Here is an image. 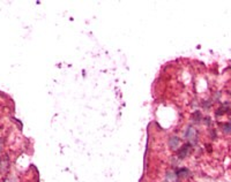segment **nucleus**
<instances>
[{"mask_svg": "<svg viewBox=\"0 0 231 182\" xmlns=\"http://www.w3.org/2000/svg\"><path fill=\"white\" fill-rule=\"evenodd\" d=\"M8 166H9V160H8L7 156H4L2 158H0V171L6 172Z\"/></svg>", "mask_w": 231, "mask_h": 182, "instance_id": "obj_2", "label": "nucleus"}, {"mask_svg": "<svg viewBox=\"0 0 231 182\" xmlns=\"http://www.w3.org/2000/svg\"><path fill=\"white\" fill-rule=\"evenodd\" d=\"M194 135H195V129H194L193 127L189 126V128L186 129V132H185V137L189 138V140H191V138L194 137Z\"/></svg>", "mask_w": 231, "mask_h": 182, "instance_id": "obj_4", "label": "nucleus"}, {"mask_svg": "<svg viewBox=\"0 0 231 182\" xmlns=\"http://www.w3.org/2000/svg\"><path fill=\"white\" fill-rule=\"evenodd\" d=\"M179 143H180V141H179V138H178L177 136L171 137V140H170V142H169L170 147H171L172 150H175V149H177V147H179Z\"/></svg>", "mask_w": 231, "mask_h": 182, "instance_id": "obj_3", "label": "nucleus"}, {"mask_svg": "<svg viewBox=\"0 0 231 182\" xmlns=\"http://www.w3.org/2000/svg\"><path fill=\"white\" fill-rule=\"evenodd\" d=\"M189 174V169L187 168H180V169H178V171H176V176H178V177H184V176H187Z\"/></svg>", "mask_w": 231, "mask_h": 182, "instance_id": "obj_5", "label": "nucleus"}, {"mask_svg": "<svg viewBox=\"0 0 231 182\" xmlns=\"http://www.w3.org/2000/svg\"><path fill=\"white\" fill-rule=\"evenodd\" d=\"M189 150H191V145H189V143H186L185 145H183V147L179 149V151H178V156H179V158H185V157L189 154Z\"/></svg>", "mask_w": 231, "mask_h": 182, "instance_id": "obj_1", "label": "nucleus"}]
</instances>
